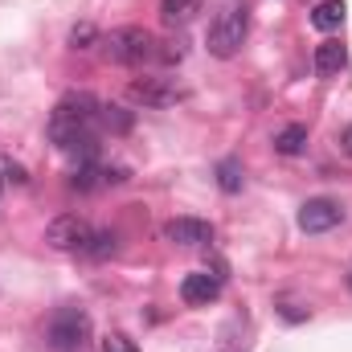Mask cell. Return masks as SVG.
I'll use <instances>...</instances> for the list:
<instances>
[{
	"mask_svg": "<svg viewBox=\"0 0 352 352\" xmlns=\"http://www.w3.org/2000/svg\"><path fill=\"white\" fill-rule=\"evenodd\" d=\"M164 238L173 246H209L213 242V226L201 221V217H173L164 226Z\"/></svg>",
	"mask_w": 352,
	"mask_h": 352,
	"instance_id": "obj_8",
	"label": "cell"
},
{
	"mask_svg": "<svg viewBox=\"0 0 352 352\" xmlns=\"http://www.w3.org/2000/svg\"><path fill=\"white\" fill-rule=\"evenodd\" d=\"M127 98H131L135 107H173L176 98H180V90H176L173 78L148 74V78H131V82H127Z\"/></svg>",
	"mask_w": 352,
	"mask_h": 352,
	"instance_id": "obj_6",
	"label": "cell"
},
{
	"mask_svg": "<svg viewBox=\"0 0 352 352\" xmlns=\"http://www.w3.org/2000/svg\"><path fill=\"white\" fill-rule=\"evenodd\" d=\"M98 111L102 102L90 98V94H66L54 115H50V140L70 152V156H82V164L94 160L98 152Z\"/></svg>",
	"mask_w": 352,
	"mask_h": 352,
	"instance_id": "obj_1",
	"label": "cell"
},
{
	"mask_svg": "<svg viewBox=\"0 0 352 352\" xmlns=\"http://www.w3.org/2000/svg\"><path fill=\"white\" fill-rule=\"evenodd\" d=\"M344 0H324V4H316L311 8V25L320 29V33H332V29H340L344 25Z\"/></svg>",
	"mask_w": 352,
	"mask_h": 352,
	"instance_id": "obj_11",
	"label": "cell"
},
{
	"mask_svg": "<svg viewBox=\"0 0 352 352\" xmlns=\"http://www.w3.org/2000/svg\"><path fill=\"white\" fill-rule=\"evenodd\" d=\"M160 50H156V58L160 62H180L184 58V50H180V41H156Z\"/></svg>",
	"mask_w": 352,
	"mask_h": 352,
	"instance_id": "obj_19",
	"label": "cell"
},
{
	"mask_svg": "<svg viewBox=\"0 0 352 352\" xmlns=\"http://www.w3.org/2000/svg\"><path fill=\"white\" fill-rule=\"evenodd\" d=\"M303 144H307V127H303V123H291V127H283V131L274 135V148H278L283 156H299Z\"/></svg>",
	"mask_w": 352,
	"mask_h": 352,
	"instance_id": "obj_13",
	"label": "cell"
},
{
	"mask_svg": "<svg viewBox=\"0 0 352 352\" xmlns=\"http://www.w3.org/2000/svg\"><path fill=\"white\" fill-rule=\"evenodd\" d=\"M340 148H344V152L352 156V123L344 127V131H340Z\"/></svg>",
	"mask_w": 352,
	"mask_h": 352,
	"instance_id": "obj_21",
	"label": "cell"
},
{
	"mask_svg": "<svg viewBox=\"0 0 352 352\" xmlns=\"http://www.w3.org/2000/svg\"><path fill=\"white\" fill-rule=\"evenodd\" d=\"M221 278H226V274L197 270V274H188V278L180 283V299L192 303V307H205V303H213V299L221 295Z\"/></svg>",
	"mask_w": 352,
	"mask_h": 352,
	"instance_id": "obj_9",
	"label": "cell"
},
{
	"mask_svg": "<svg viewBox=\"0 0 352 352\" xmlns=\"http://www.w3.org/2000/svg\"><path fill=\"white\" fill-rule=\"evenodd\" d=\"M217 184H221V192H242V184H246V168H242V160H221L217 164Z\"/></svg>",
	"mask_w": 352,
	"mask_h": 352,
	"instance_id": "obj_14",
	"label": "cell"
},
{
	"mask_svg": "<svg viewBox=\"0 0 352 352\" xmlns=\"http://www.w3.org/2000/svg\"><path fill=\"white\" fill-rule=\"evenodd\" d=\"M82 254H90V258H107V254H115V234H94Z\"/></svg>",
	"mask_w": 352,
	"mask_h": 352,
	"instance_id": "obj_16",
	"label": "cell"
},
{
	"mask_svg": "<svg viewBox=\"0 0 352 352\" xmlns=\"http://www.w3.org/2000/svg\"><path fill=\"white\" fill-rule=\"evenodd\" d=\"M102 352H135V340L123 336V332H111V336L102 340Z\"/></svg>",
	"mask_w": 352,
	"mask_h": 352,
	"instance_id": "obj_18",
	"label": "cell"
},
{
	"mask_svg": "<svg viewBox=\"0 0 352 352\" xmlns=\"http://www.w3.org/2000/svg\"><path fill=\"white\" fill-rule=\"evenodd\" d=\"M246 33H250V8L246 4H230V8H221L217 16H213V25H209V54L213 58H234L238 50H242V41H246Z\"/></svg>",
	"mask_w": 352,
	"mask_h": 352,
	"instance_id": "obj_2",
	"label": "cell"
},
{
	"mask_svg": "<svg viewBox=\"0 0 352 352\" xmlns=\"http://www.w3.org/2000/svg\"><path fill=\"white\" fill-rule=\"evenodd\" d=\"M90 336V320L82 307H58L50 316V344L58 352H78Z\"/></svg>",
	"mask_w": 352,
	"mask_h": 352,
	"instance_id": "obj_4",
	"label": "cell"
},
{
	"mask_svg": "<svg viewBox=\"0 0 352 352\" xmlns=\"http://www.w3.org/2000/svg\"><path fill=\"white\" fill-rule=\"evenodd\" d=\"M349 287H352V274H349Z\"/></svg>",
	"mask_w": 352,
	"mask_h": 352,
	"instance_id": "obj_22",
	"label": "cell"
},
{
	"mask_svg": "<svg viewBox=\"0 0 352 352\" xmlns=\"http://www.w3.org/2000/svg\"><path fill=\"white\" fill-rule=\"evenodd\" d=\"M349 66V50L340 45V41H324V45H316V74H340Z\"/></svg>",
	"mask_w": 352,
	"mask_h": 352,
	"instance_id": "obj_10",
	"label": "cell"
},
{
	"mask_svg": "<svg viewBox=\"0 0 352 352\" xmlns=\"http://www.w3.org/2000/svg\"><path fill=\"white\" fill-rule=\"evenodd\" d=\"M340 217H344L340 201H332V197H316V201H307V205L299 209V230H303V234H324V230L340 226Z\"/></svg>",
	"mask_w": 352,
	"mask_h": 352,
	"instance_id": "obj_7",
	"label": "cell"
},
{
	"mask_svg": "<svg viewBox=\"0 0 352 352\" xmlns=\"http://www.w3.org/2000/svg\"><path fill=\"white\" fill-rule=\"evenodd\" d=\"M98 123L111 127V131H127V127H131V115H127L123 107H102V111H98Z\"/></svg>",
	"mask_w": 352,
	"mask_h": 352,
	"instance_id": "obj_15",
	"label": "cell"
},
{
	"mask_svg": "<svg viewBox=\"0 0 352 352\" xmlns=\"http://www.w3.org/2000/svg\"><path fill=\"white\" fill-rule=\"evenodd\" d=\"M94 37H98V33H94V25H90V21H82V25H74V29H70V45H74V50H90V45H94Z\"/></svg>",
	"mask_w": 352,
	"mask_h": 352,
	"instance_id": "obj_17",
	"label": "cell"
},
{
	"mask_svg": "<svg viewBox=\"0 0 352 352\" xmlns=\"http://www.w3.org/2000/svg\"><path fill=\"white\" fill-rule=\"evenodd\" d=\"M90 238H94V230H90L87 217H78V213H62V217H54L45 226V242L54 250H87Z\"/></svg>",
	"mask_w": 352,
	"mask_h": 352,
	"instance_id": "obj_5",
	"label": "cell"
},
{
	"mask_svg": "<svg viewBox=\"0 0 352 352\" xmlns=\"http://www.w3.org/2000/svg\"><path fill=\"white\" fill-rule=\"evenodd\" d=\"M201 12V0H160V16L168 25H188Z\"/></svg>",
	"mask_w": 352,
	"mask_h": 352,
	"instance_id": "obj_12",
	"label": "cell"
},
{
	"mask_svg": "<svg viewBox=\"0 0 352 352\" xmlns=\"http://www.w3.org/2000/svg\"><path fill=\"white\" fill-rule=\"evenodd\" d=\"M102 50L119 66H144L148 58H156V37L148 29H140V25H123L102 41Z\"/></svg>",
	"mask_w": 352,
	"mask_h": 352,
	"instance_id": "obj_3",
	"label": "cell"
},
{
	"mask_svg": "<svg viewBox=\"0 0 352 352\" xmlns=\"http://www.w3.org/2000/svg\"><path fill=\"white\" fill-rule=\"evenodd\" d=\"M0 173H8L12 180H25V168H21V164H12V160H4V164H0Z\"/></svg>",
	"mask_w": 352,
	"mask_h": 352,
	"instance_id": "obj_20",
	"label": "cell"
}]
</instances>
